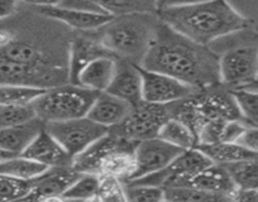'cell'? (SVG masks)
<instances>
[{
  "mask_svg": "<svg viewBox=\"0 0 258 202\" xmlns=\"http://www.w3.org/2000/svg\"><path fill=\"white\" fill-rule=\"evenodd\" d=\"M219 55L211 47L193 42L159 19L144 55L143 68L165 73L194 90L219 85Z\"/></svg>",
  "mask_w": 258,
  "mask_h": 202,
  "instance_id": "cell-1",
  "label": "cell"
},
{
  "mask_svg": "<svg viewBox=\"0 0 258 202\" xmlns=\"http://www.w3.org/2000/svg\"><path fill=\"white\" fill-rule=\"evenodd\" d=\"M159 19L193 42L212 45L223 37L254 28V20L242 15L228 0H209L156 12Z\"/></svg>",
  "mask_w": 258,
  "mask_h": 202,
  "instance_id": "cell-2",
  "label": "cell"
},
{
  "mask_svg": "<svg viewBox=\"0 0 258 202\" xmlns=\"http://www.w3.org/2000/svg\"><path fill=\"white\" fill-rule=\"evenodd\" d=\"M158 23L156 13L113 17L98 29L97 40L116 58L140 65Z\"/></svg>",
  "mask_w": 258,
  "mask_h": 202,
  "instance_id": "cell-3",
  "label": "cell"
},
{
  "mask_svg": "<svg viewBox=\"0 0 258 202\" xmlns=\"http://www.w3.org/2000/svg\"><path fill=\"white\" fill-rule=\"evenodd\" d=\"M97 91L78 85L53 86L32 103L35 116L43 121H63L83 118L97 96Z\"/></svg>",
  "mask_w": 258,
  "mask_h": 202,
  "instance_id": "cell-4",
  "label": "cell"
},
{
  "mask_svg": "<svg viewBox=\"0 0 258 202\" xmlns=\"http://www.w3.org/2000/svg\"><path fill=\"white\" fill-rule=\"evenodd\" d=\"M219 82L228 90H257L258 49L256 43L227 49L219 56Z\"/></svg>",
  "mask_w": 258,
  "mask_h": 202,
  "instance_id": "cell-5",
  "label": "cell"
},
{
  "mask_svg": "<svg viewBox=\"0 0 258 202\" xmlns=\"http://www.w3.org/2000/svg\"><path fill=\"white\" fill-rule=\"evenodd\" d=\"M170 118L166 105L140 101L131 106L121 123L108 128L111 133L128 140L140 141L158 136L160 126Z\"/></svg>",
  "mask_w": 258,
  "mask_h": 202,
  "instance_id": "cell-6",
  "label": "cell"
},
{
  "mask_svg": "<svg viewBox=\"0 0 258 202\" xmlns=\"http://www.w3.org/2000/svg\"><path fill=\"white\" fill-rule=\"evenodd\" d=\"M44 128L72 159L108 130V128L91 120L87 116L63 121H49L44 123Z\"/></svg>",
  "mask_w": 258,
  "mask_h": 202,
  "instance_id": "cell-7",
  "label": "cell"
},
{
  "mask_svg": "<svg viewBox=\"0 0 258 202\" xmlns=\"http://www.w3.org/2000/svg\"><path fill=\"white\" fill-rule=\"evenodd\" d=\"M183 150L185 149L178 148L158 136L140 140L134 149L135 171L127 181L141 178L148 174L161 171L168 164H170Z\"/></svg>",
  "mask_w": 258,
  "mask_h": 202,
  "instance_id": "cell-8",
  "label": "cell"
},
{
  "mask_svg": "<svg viewBox=\"0 0 258 202\" xmlns=\"http://www.w3.org/2000/svg\"><path fill=\"white\" fill-rule=\"evenodd\" d=\"M141 76V97L151 104H168L178 101L193 93L194 88L165 73L150 71L139 66Z\"/></svg>",
  "mask_w": 258,
  "mask_h": 202,
  "instance_id": "cell-9",
  "label": "cell"
},
{
  "mask_svg": "<svg viewBox=\"0 0 258 202\" xmlns=\"http://www.w3.org/2000/svg\"><path fill=\"white\" fill-rule=\"evenodd\" d=\"M80 172L72 167H55L49 168L42 176L37 177L29 193L23 201H50L60 199L66 189L77 179Z\"/></svg>",
  "mask_w": 258,
  "mask_h": 202,
  "instance_id": "cell-10",
  "label": "cell"
},
{
  "mask_svg": "<svg viewBox=\"0 0 258 202\" xmlns=\"http://www.w3.org/2000/svg\"><path fill=\"white\" fill-rule=\"evenodd\" d=\"M19 156L38 162L48 168L71 167L72 157L53 138L52 134L43 126L27 148Z\"/></svg>",
  "mask_w": 258,
  "mask_h": 202,
  "instance_id": "cell-11",
  "label": "cell"
},
{
  "mask_svg": "<svg viewBox=\"0 0 258 202\" xmlns=\"http://www.w3.org/2000/svg\"><path fill=\"white\" fill-rule=\"evenodd\" d=\"M106 92L126 101L131 106L143 101L139 65H135L127 60L117 58L115 75Z\"/></svg>",
  "mask_w": 258,
  "mask_h": 202,
  "instance_id": "cell-12",
  "label": "cell"
},
{
  "mask_svg": "<svg viewBox=\"0 0 258 202\" xmlns=\"http://www.w3.org/2000/svg\"><path fill=\"white\" fill-rule=\"evenodd\" d=\"M38 12L50 19L59 20L73 29L80 30H97L112 19V15L103 12H86V10L67 9L58 7H40Z\"/></svg>",
  "mask_w": 258,
  "mask_h": 202,
  "instance_id": "cell-13",
  "label": "cell"
},
{
  "mask_svg": "<svg viewBox=\"0 0 258 202\" xmlns=\"http://www.w3.org/2000/svg\"><path fill=\"white\" fill-rule=\"evenodd\" d=\"M180 186H191L211 193L219 194L226 197L228 201H232V194L237 189L231 174L226 169V167L221 164L212 163L207 168L202 169L193 177L184 182Z\"/></svg>",
  "mask_w": 258,
  "mask_h": 202,
  "instance_id": "cell-14",
  "label": "cell"
},
{
  "mask_svg": "<svg viewBox=\"0 0 258 202\" xmlns=\"http://www.w3.org/2000/svg\"><path fill=\"white\" fill-rule=\"evenodd\" d=\"M101 56H112L98 40L86 37H76L71 40L68 56L67 78L71 85H77L78 76L86 65ZM115 57V56H113Z\"/></svg>",
  "mask_w": 258,
  "mask_h": 202,
  "instance_id": "cell-15",
  "label": "cell"
},
{
  "mask_svg": "<svg viewBox=\"0 0 258 202\" xmlns=\"http://www.w3.org/2000/svg\"><path fill=\"white\" fill-rule=\"evenodd\" d=\"M130 109V104L103 91L97 93L86 116L106 128H111L121 123Z\"/></svg>",
  "mask_w": 258,
  "mask_h": 202,
  "instance_id": "cell-16",
  "label": "cell"
},
{
  "mask_svg": "<svg viewBox=\"0 0 258 202\" xmlns=\"http://www.w3.org/2000/svg\"><path fill=\"white\" fill-rule=\"evenodd\" d=\"M44 126L37 116L30 120L0 128V149L13 156H19Z\"/></svg>",
  "mask_w": 258,
  "mask_h": 202,
  "instance_id": "cell-17",
  "label": "cell"
},
{
  "mask_svg": "<svg viewBox=\"0 0 258 202\" xmlns=\"http://www.w3.org/2000/svg\"><path fill=\"white\" fill-rule=\"evenodd\" d=\"M116 60L113 56H101L92 60L81 71L77 85L97 92L106 91L115 75Z\"/></svg>",
  "mask_w": 258,
  "mask_h": 202,
  "instance_id": "cell-18",
  "label": "cell"
},
{
  "mask_svg": "<svg viewBox=\"0 0 258 202\" xmlns=\"http://www.w3.org/2000/svg\"><path fill=\"white\" fill-rule=\"evenodd\" d=\"M194 148L201 150L204 156L211 159L212 163L226 164L234 163V162L246 161V159L257 158V152H252L249 149L243 148L234 141H218V143L209 144H196Z\"/></svg>",
  "mask_w": 258,
  "mask_h": 202,
  "instance_id": "cell-19",
  "label": "cell"
},
{
  "mask_svg": "<svg viewBox=\"0 0 258 202\" xmlns=\"http://www.w3.org/2000/svg\"><path fill=\"white\" fill-rule=\"evenodd\" d=\"M0 57L20 65L34 66V67L50 66L49 61L45 58L42 50L38 49L32 43L24 40H13L10 37L4 44L0 45Z\"/></svg>",
  "mask_w": 258,
  "mask_h": 202,
  "instance_id": "cell-20",
  "label": "cell"
},
{
  "mask_svg": "<svg viewBox=\"0 0 258 202\" xmlns=\"http://www.w3.org/2000/svg\"><path fill=\"white\" fill-rule=\"evenodd\" d=\"M48 169H49L48 167L23 156H13L0 162V174H7L15 178H37Z\"/></svg>",
  "mask_w": 258,
  "mask_h": 202,
  "instance_id": "cell-21",
  "label": "cell"
},
{
  "mask_svg": "<svg viewBox=\"0 0 258 202\" xmlns=\"http://www.w3.org/2000/svg\"><path fill=\"white\" fill-rule=\"evenodd\" d=\"M45 91L44 87L15 83H0V105L22 106L32 104Z\"/></svg>",
  "mask_w": 258,
  "mask_h": 202,
  "instance_id": "cell-22",
  "label": "cell"
},
{
  "mask_svg": "<svg viewBox=\"0 0 258 202\" xmlns=\"http://www.w3.org/2000/svg\"><path fill=\"white\" fill-rule=\"evenodd\" d=\"M158 138L173 144L180 149L193 148L197 144L190 129L178 119L169 118L158 131Z\"/></svg>",
  "mask_w": 258,
  "mask_h": 202,
  "instance_id": "cell-23",
  "label": "cell"
},
{
  "mask_svg": "<svg viewBox=\"0 0 258 202\" xmlns=\"http://www.w3.org/2000/svg\"><path fill=\"white\" fill-rule=\"evenodd\" d=\"M103 12L112 17L136 14V13H156V0H97Z\"/></svg>",
  "mask_w": 258,
  "mask_h": 202,
  "instance_id": "cell-24",
  "label": "cell"
},
{
  "mask_svg": "<svg viewBox=\"0 0 258 202\" xmlns=\"http://www.w3.org/2000/svg\"><path fill=\"white\" fill-rule=\"evenodd\" d=\"M100 176L95 173H81L62 194L60 199L87 201L95 199L100 186Z\"/></svg>",
  "mask_w": 258,
  "mask_h": 202,
  "instance_id": "cell-25",
  "label": "cell"
},
{
  "mask_svg": "<svg viewBox=\"0 0 258 202\" xmlns=\"http://www.w3.org/2000/svg\"><path fill=\"white\" fill-rule=\"evenodd\" d=\"M224 167L231 174L237 188H258L257 158L234 162Z\"/></svg>",
  "mask_w": 258,
  "mask_h": 202,
  "instance_id": "cell-26",
  "label": "cell"
},
{
  "mask_svg": "<svg viewBox=\"0 0 258 202\" xmlns=\"http://www.w3.org/2000/svg\"><path fill=\"white\" fill-rule=\"evenodd\" d=\"M164 201L170 202H208V201H228L226 197L211 193L191 186H169L164 187Z\"/></svg>",
  "mask_w": 258,
  "mask_h": 202,
  "instance_id": "cell-27",
  "label": "cell"
},
{
  "mask_svg": "<svg viewBox=\"0 0 258 202\" xmlns=\"http://www.w3.org/2000/svg\"><path fill=\"white\" fill-rule=\"evenodd\" d=\"M234 98L242 119L248 125L257 126L258 121V95L257 90L251 88H236L229 90Z\"/></svg>",
  "mask_w": 258,
  "mask_h": 202,
  "instance_id": "cell-28",
  "label": "cell"
},
{
  "mask_svg": "<svg viewBox=\"0 0 258 202\" xmlns=\"http://www.w3.org/2000/svg\"><path fill=\"white\" fill-rule=\"evenodd\" d=\"M35 178L22 179L0 174V202L23 201L34 184Z\"/></svg>",
  "mask_w": 258,
  "mask_h": 202,
  "instance_id": "cell-29",
  "label": "cell"
},
{
  "mask_svg": "<svg viewBox=\"0 0 258 202\" xmlns=\"http://www.w3.org/2000/svg\"><path fill=\"white\" fill-rule=\"evenodd\" d=\"M126 201L158 202L164 201V188L151 184H123Z\"/></svg>",
  "mask_w": 258,
  "mask_h": 202,
  "instance_id": "cell-30",
  "label": "cell"
},
{
  "mask_svg": "<svg viewBox=\"0 0 258 202\" xmlns=\"http://www.w3.org/2000/svg\"><path fill=\"white\" fill-rule=\"evenodd\" d=\"M100 186L95 199L107 202L126 201L125 188L120 179L115 177H100Z\"/></svg>",
  "mask_w": 258,
  "mask_h": 202,
  "instance_id": "cell-31",
  "label": "cell"
},
{
  "mask_svg": "<svg viewBox=\"0 0 258 202\" xmlns=\"http://www.w3.org/2000/svg\"><path fill=\"white\" fill-rule=\"evenodd\" d=\"M35 118L32 104L22 106H3L0 105V128L14 125Z\"/></svg>",
  "mask_w": 258,
  "mask_h": 202,
  "instance_id": "cell-32",
  "label": "cell"
},
{
  "mask_svg": "<svg viewBox=\"0 0 258 202\" xmlns=\"http://www.w3.org/2000/svg\"><path fill=\"white\" fill-rule=\"evenodd\" d=\"M234 143L239 144L243 148L249 149L252 152L258 150V129L257 126H247L241 134H239L238 138L236 139Z\"/></svg>",
  "mask_w": 258,
  "mask_h": 202,
  "instance_id": "cell-33",
  "label": "cell"
},
{
  "mask_svg": "<svg viewBox=\"0 0 258 202\" xmlns=\"http://www.w3.org/2000/svg\"><path fill=\"white\" fill-rule=\"evenodd\" d=\"M58 7L67 8V9L86 10V12H103L98 5L97 0H59Z\"/></svg>",
  "mask_w": 258,
  "mask_h": 202,
  "instance_id": "cell-34",
  "label": "cell"
},
{
  "mask_svg": "<svg viewBox=\"0 0 258 202\" xmlns=\"http://www.w3.org/2000/svg\"><path fill=\"white\" fill-rule=\"evenodd\" d=\"M232 201L242 202H257L258 188H237L232 194Z\"/></svg>",
  "mask_w": 258,
  "mask_h": 202,
  "instance_id": "cell-35",
  "label": "cell"
},
{
  "mask_svg": "<svg viewBox=\"0 0 258 202\" xmlns=\"http://www.w3.org/2000/svg\"><path fill=\"white\" fill-rule=\"evenodd\" d=\"M204 2H209V0H156V12L165 8L186 7V5H194Z\"/></svg>",
  "mask_w": 258,
  "mask_h": 202,
  "instance_id": "cell-36",
  "label": "cell"
},
{
  "mask_svg": "<svg viewBox=\"0 0 258 202\" xmlns=\"http://www.w3.org/2000/svg\"><path fill=\"white\" fill-rule=\"evenodd\" d=\"M17 0H0V20L9 17L15 9Z\"/></svg>",
  "mask_w": 258,
  "mask_h": 202,
  "instance_id": "cell-37",
  "label": "cell"
},
{
  "mask_svg": "<svg viewBox=\"0 0 258 202\" xmlns=\"http://www.w3.org/2000/svg\"><path fill=\"white\" fill-rule=\"evenodd\" d=\"M19 2L27 3V4H32V5H35L37 8H40V7H53V5H58V2H59V0H19Z\"/></svg>",
  "mask_w": 258,
  "mask_h": 202,
  "instance_id": "cell-38",
  "label": "cell"
},
{
  "mask_svg": "<svg viewBox=\"0 0 258 202\" xmlns=\"http://www.w3.org/2000/svg\"><path fill=\"white\" fill-rule=\"evenodd\" d=\"M10 157H13V154H9V153H7V152H4L0 149V162L4 161V159H7V158H10Z\"/></svg>",
  "mask_w": 258,
  "mask_h": 202,
  "instance_id": "cell-39",
  "label": "cell"
}]
</instances>
